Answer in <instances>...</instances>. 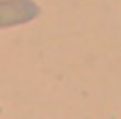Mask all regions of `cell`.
Wrapping results in <instances>:
<instances>
[{"label": "cell", "mask_w": 121, "mask_h": 119, "mask_svg": "<svg viewBox=\"0 0 121 119\" xmlns=\"http://www.w3.org/2000/svg\"><path fill=\"white\" fill-rule=\"evenodd\" d=\"M40 15V6L34 0H0V30L30 23Z\"/></svg>", "instance_id": "cell-1"}]
</instances>
